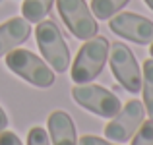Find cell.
I'll list each match as a JSON object with an SVG mask.
<instances>
[{
  "instance_id": "18",
  "label": "cell",
  "mask_w": 153,
  "mask_h": 145,
  "mask_svg": "<svg viewBox=\"0 0 153 145\" xmlns=\"http://www.w3.org/2000/svg\"><path fill=\"white\" fill-rule=\"evenodd\" d=\"M6 128H8V116H6V112H4V108L0 107V132L6 130Z\"/></svg>"
},
{
  "instance_id": "12",
  "label": "cell",
  "mask_w": 153,
  "mask_h": 145,
  "mask_svg": "<svg viewBox=\"0 0 153 145\" xmlns=\"http://www.w3.org/2000/svg\"><path fill=\"white\" fill-rule=\"evenodd\" d=\"M142 91H143V107H146V112L153 120V58H147L143 62Z\"/></svg>"
},
{
  "instance_id": "1",
  "label": "cell",
  "mask_w": 153,
  "mask_h": 145,
  "mask_svg": "<svg viewBox=\"0 0 153 145\" xmlns=\"http://www.w3.org/2000/svg\"><path fill=\"white\" fill-rule=\"evenodd\" d=\"M108 48H111V43L107 41V37L95 35V37L87 39L78 50L76 60L72 64V81L78 85L93 81L107 64Z\"/></svg>"
},
{
  "instance_id": "7",
  "label": "cell",
  "mask_w": 153,
  "mask_h": 145,
  "mask_svg": "<svg viewBox=\"0 0 153 145\" xmlns=\"http://www.w3.org/2000/svg\"><path fill=\"white\" fill-rule=\"evenodd\" d=\"M143 120H146V107H143V103L138 99H132L105 126V135H107V139L122 145L132 139V135L138 132V128L142 126Z\"/></svg>"
},
{
  "instance_id": "3",
  "label": "cell",
  "mask_w": 153,
  "mask_h": 145,
  "mask_svg": "<svg viewBox=\"0 0 153 145\" xmlns=\"http://www.w3.org/2000/svg\"><path fill=\"white\" fill-rule=\"evenodd\" d=\"M35 39L45 62L58 74L66 72L70 66V48L56 23L52 19H41L35 29Z\"/></svg>"
},
{
  "instance_id": "17",
  "label": "cell",
  "mask_w": 153,
  "mask_h": 145,
  "mask_svg": "<svg viewBox=\"0 0 153 145\" xmlns=\"http://www.w3.org/2000/svg\"><path fill=\"white\" fill-rule=\"evenodd\" d=\"M0 145H23V143L19 141V138L14 134V132L2 130L0 132Z\"/></svg>"
},
{
  "instance_id": "15",
  "label": "cell",
  "mask_w": 153,
  "mask_h": 145,
  "mask_svg": "<svg viewBox=\"0 0 153 145\" xmlns=\"http://www.w3.org/2000/svg\"><path fill=\"white\" fill-rule=\"evenodd\" d=\"M27 145H51L49 134L45 132V128L33 126L27 134Z\"/></svg>"
},
{
  "instance_id": "13",
  "label": "cell",
  "mask_w": 153,
  "mask_h": 145,
  "mask_svg": "<svg viewBox=\"0 0 153 145\" xmlns=\"http://www.w3.org/2000/svg\"><path fill=\"white\" fill-rule=\"evenodd\" d=\"M130 0H91V14L95 19H111Z\"/></svg>"
},
{
  "instance_id": "2",
  "label": "cell",
  "mask_w": 153,
  "mask_h": 145,
  "mask_svg": "<svg viewBox=\"0 0 153 145\" xmlns=\"http://www.w3.org/2000/svg\"><path fill=\"white\" fill-rule=\"evenodd\" d=\"M6 66L10 72L23 79V81L31 83L35 87L47 89L54 83V72L49 68V64L37 54L25 48H14L6 54Z\"/></svg>"
},
{
  "instance_id": "19",
  "label": "cell",
  "mask_w": 153,
  "mask_h": 145,
  "mask_svg": "<svg viewBox=\"0 0 153 145\" xmlns=\"http://www.w3.org/2000/svg\"><path fill=\"white\" fill-rule=\"evenodd\" d=\"M143 2H146V4H147V6H149V8H151V10H153V0H143Z\"/></svg>"
},
{
  "instance_id": "5",
  "label": "cell",
  "mask_w": 153,
  "mask_h": 145,
  "mask_svg": "<svg viewBox=\"0 0 153 145\" xmlns=\"http://www.w3.org/2000/svg\"><path fill=\"white\" fill-rule=\"evenodd\" d=\"M108 64L114 74L116 81L128 91V93H140L142 91V70L136 60L134 52L124 43H112L108 48Z\"/></svg>"
},
{
  "instance_id": "11",
  "label": "cell",
  "mask_w": 153,
  "mask_h": 145,
  "mask_svg": "<svg viewBox=\"0 0 153 145\" xmlns=\"http://www.w3.org/2000/svg\"><path fill=\"white\" fill-rule=\"evenodd\" d=\"M52 2L54 0H23L22 14L29 23H39L41 19H45V16H49Z\"/></svg>"
},
{
  "instance_id": "14",
  "label": "cell",
  "mask_w": 153,
  "mask_h": 145,
  "mask_svg": "<svg viewBox=\"0 0 153 145\" xmlns=\"http://www.w3.org/2000/svg\"><path fill=\"white\" fill-rule=\"evenodd\" d=\"M132 145H153V120H143L142 126L132 135Z\"/></svg>"
},
{
  "instance_id": "10",
  "label": "cell",
  "mask_w": 153,
  "mask_h": 145,
  "mask_svg": "<svg viewBox=\"0 0 153 145\" xmlns=\"http://www.w3.org/2000/svg\"><path fill=\"white\" fill-rule=\"evenodd\" d=\"M47 126H49V139L52 145H78L76 126L68 112L64 110L51 112Z\"/></svg>"
},
{
  "instance_id": "21",
  "label": "cell",
  "mask_w": 153,
  "mask_h": 145,
  "mask_svg": "<svg viewBox=\"0 0 153 145\" xmlns=\"http://www.w3.org/2000/svg\"><path fill=\"white\" fill-rule=\"evenodd\" d=\"M0 2H2V0H0Z\"/></svg>"
},
{
  "instance_id": "6",
  "label": "cell",
  "mask_w": 153,
  "mask_h": 145,
  "mask_svg": "<svg viewBox=\"0 0 153 145\" xmlns=\"http://www.w3.org/2000/svg\"><path fill=\"white\" fill-rule=\"evenodd\" d=\"M56 8L62 21L66 23V27L76 39L87 41L97 35V19L87 8L85 0H56Z\"/></svg>"
},
{
  "instance_id": "16",
  "label": "cell",
  "mask_w": 153,
  "mask_h": 145,
  "mask_svg": "<svg viewBox=\"0 0 153 145\" xmlns=\"http://www.w3.org/2000/svg\"><path fill=\"white\" fill-rule=\"evenodd\" d=\"M78 145H120V143H114V141H108V139H103V138H97V135H82L78 139Z\"/></svg>"
},
{
  "instance_id": "4",
  "label": "cell",
  "mask_w": 153,
  "mask_h": 145,
  "mask_svg": "<svg viewBox=\"0 0 153 145\" xmlns=\"http://www.w3.org/2000/svg\"><path fill=\"white\" fill-rule=\"evenodd\" d=\"M72 99L79 104L82 108L101 116V118H112L120 112L122 103L112 91L105 89L95 83H74L72 87Z\"/></svg>"
},
{
  "instance_id": "9",
  "label": "cell",
  "mask_w": 153,
  "mask_h": 145,
  "mask_svg": "<svg viewBox=\"0 0 153 145\" xmlns=\"http://www.w3.org/2000/svg\"><path fill=\"white\" fill-rule=\"evenodd\" d=\"M31 35V23L25 18H12L0 23V56H6L10 50L25 43Z\"/></svg>"
},
{
  "instance_id": "8",
  "label": "cell",
  "mask_w": 153,
  "mask_h": 145,
  "mask_svg": "<svg viewBox=\"0 0 153 145\" xmlns=\"http://www.w3.org/2000/svg\"><path fill=\"white\" fill-rule=\"evenodd\" d=\"M108 27L114 35L138 45L153 43V21L134 12H118L108 19Z\"/></svg>"
},
{
  "instance_id": "20",
  "label": "cell",
  "mask_w": 153,
  "mask_h": 145,
  "mask_svg": "<svg viewBox=\"0 0 153 145\" xmlns=\"http://www.w3.org/2000/svg\"><path fill=\"white\" fill-rule=\"evenodd\" d=\"M149 54H151V58H153V43L149 45Z\"/></svg>"
}]
</instances>
